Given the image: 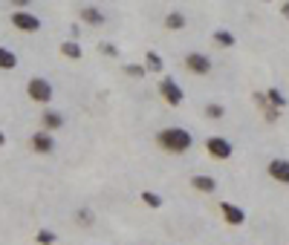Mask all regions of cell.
I'll return each instance as SVG.
<instances>
[{"instance_id":"8","label":"cell","mask_w":289,"mask_h":245,"mask_svg":"<svg viewBox=\"0 0 289 245\" xmlns=\"http://www.w3.org/2000/svg\"><path fill=\"white\" fill-rule=\"evenodd\" d=\"M220 213H223V219H226L228 225H243L246 222V210L232 205V202H220Z\"/></svg>"},{"instance_id":"21","label":"cell","mask_w":289,"mask_h":245,"mask_svg":"<svg viewBox=\"0 0 289 245\" xmlns=\"http://www.w3.org/2000/svg\"><path fill=\"white\" fill-rule=\"evenodd\" d=\"M206 115H208V118H223V115H226V107H220V104H206Z\"/></svg>"},{"instance_id":"14","label":"cell","mask_w":289,"mask_h":245,"mask_svg":"<svg viewBox=\"0 0 289 245\" xmlns=\"http://www.w3.org/2000/svg\"><path fill=\"white\" fill-rule=\"evenodd\" d=\"M15 67H18V55L6 46H0V70H15Z\"/></svg>"},{"instance_id":"25","label":"cell","mask_w":289,"mask_h":245,"mask_svg":"<svg viewBox=\"0 0 289 245\" xmlns=\"http://www.w3.org/2000/svg\"><path fill=\"white\" fill-rule=\"evenodd\" d=\"M263 113H266V121H275V118H278V110H275V107H266Z\"/></svg>"},{"instance_id":"12","label":"cell","mask_w":289,"mask_h":245,"mask_svg":"<svg viewBox=\"0 0 289 245\" xmlns=\"http://www.w3.org/2000/svg\"><path fill=\"white\" fill-rule=\"evenodd\" d=\"M191 185H194V191H203V193H214L217 191V179L214 176H194Z\"/></svg>"},{"instance_id":"18","label":"cell","mask_w":289,"mask_h":245,"mask_svg":"<svg viewBox=\"0 0 289 245\" xmlns=\"http://www.w3.org/2000/svg\"><path fill=\"white\" fill-rule=\"evenodd\" d=\"M214 41L220 46H235V35H232V32H226V29H217V32H214Z\"/></svg>"},{"instance_id":"16","label":"cell","mask_w":289,"mask_h":245,"mask_svg":"<svg viewBox=\"0 0 289 245\" xmlns=\"http://www.w3.org/2000/svg\"><path fill=\"white\" fill-rule=\"evenodd\" d=\"M263 98H266V104H269V107H275V110L286 107V98L280 96L278 89H266V96H263Z\"/></svg>"},{"instance_id":"27","label":"cell","mask_w":289,"mask_h":245,"mask_svg":"<svg viewBox=\"0 0 289 245\" xmlns=\"http://www.w3.org/2000/svg\"><path fill=\"white\" fill-rule=\"evenodd\" d=\"M3 144H6V136H3V130H0V147H3Z\"/></svg>"},{"instance_id":"19","label":"cell","mask_w":289,"mask_h":245,"mask_svg":"<svg viewBox=\"0 0 289 245\" xmlns=\"http://www.w3.org/2000/svg\"><path fill=\"white\" fill-rule=\"evenodd\" d=\"M142 202L144 205H151V208H159V205H162V196L154 193V191H142Z\"/></svg>"},{"instance_id":"24","label":"cell","mask_w":289,"mask_h":245,"mask_svg":"<svg viewBox=\"0 0 289 245\" xmlns=\"http://www.w3.org/2000/svg\"><path fill=\"white\" fill-rule=\"evenodd\" d=\"M99 49H101V52H104V55H113V58H116V55H119V49H116V46H113V44H101Z\"/></svg>"},{"instance_id":"13","label":"cell","mask_w":289,"mask_h":245,"mask_svg":"<svg viewBox=\"0 0 289 245\" xmlns=\"http://www.w3.org/2000/svg\"><path fill=\"white\" fill-rule=\"evenodd\" d=\"M41 121H44V133H49V130H58V127H64V115L55 113V110H46Z\"/></svg>"},{"instance_id":"23","label":"cell","mask_w":289,"mask_h":245,"mask_svg":"<svg viewBox=\"0 0 289 245\" xmlns=\"http://www.w3.org/2000/svg\"><path fill=\"white\" fill-rule=\"evenodd\" d=\"M78 222L81 225H93V213L90 210H78Z\"/></svg>"},{"instance_id":"20","label":"cell","mask_w":289,"mask_h":245,"mask_svg":"<svg viewBox=\"0 0 289 245\" xmlns=\"http://www.w3.org/2000/svg\"><path fill=\"white\" fill-rule=\"evenodd\" d=\"M55 239H58V236H55L52 231H38V236H35L38 245H55Z\"/></svg>"},{"instance_id":"3","label":"cell","mask_w":289,"mask_h":245,"mask_svg":"<svg viewBox=\"0 0 289 245\" xmlns=\"http://www.w3.org/2000/svg\"><path fill=\"white\" fill-rule=\"evenodd\" d=\"M12 26L20 29V32H38L41 29V20H38V15H32V12H12Z\"/></svg>"},{"instance_id":"9","label":"cell","mask_w":289,"mask_h":245,"mask_svg":"<svg viewBox=\"0 0 289 245\" xmlns=\"http://www.w3.org/2000/svg\"><path fill=\"white\" fill-rule=\"evenodd\" d=\"M269 176L280 185H289V159H275V162H269Z\"/></svg>"},{"instance_id":"17","label":"cell","mask_w":289,"mask_h":245,"mask_svg":"<svg viewBox=\"0 0 289 245\" xmlns=\"http://www.w3.org/2000/svg\"><path fill=\"white\" fill-rule=\"evenodd\" d=\"M165 26L168 29H182L185 26V15H182V12H171V15L165 18Z\"/></svg>"},{"instance_id":"26","label":"cell","mask_w":289,"mask_h":245,"mask_svg":"<svg viewBox=\"0 0 289 245\" xmlns=\"http://www.w3.org/2000/svg\"><path fill=\"white\" fill-rule=\"evenodd\" d=\"M280 12H283V18H289V3H283V6H280Z\"/></svg>"},{"instance_id":"5","label":"cell","mask_w":289,"mask_h":245,"mask_svg":"<svg viewBox=\"0 0 289 245\" xmlns=\"http://www.w3.org/2000/svg\"><path fill=\"white\" fill-rule=\"evenodd\" d=\"M159 93H162V98L171 107H180L182 98H185V96H182V89H180V84H177L174 78H162V81H159Z\"/></svg>"},{"instance_id":"15","label":"cell","mask_w":289,"mask_h":245,"mask_svg":"<svg viewBox=\"0 0 289 245\" xmlns=\"http://www.w3.org/2000/svg\"><path fill=\"white\" fill-rule=\"evenodd\" d=\"M144 67H148L151 72H162L165 61L159 58V52H148V55H144Z\"/></svg>"},{"instance_id":"1","label":"cell","mask_w":289,"mask_h":245,"mask_svg":"<svg viewBox=\"0 0 289 245\" xmlns=\"http://www.w3.org/2000/svg\"><path fill=\"white\" fill-rule=\"evenodd\" d=\"M156 141H159V147L168 150V153H174V156H180V153H188L191 144H194L191 133H188V130H182V127H165V130H159Z\"/></svg>"},{"instance_id":"6","label":"cell","mask_w":289,"mask_h":245,"mask_svg":"<svg viewBox=\"0 0 289 245\" xmlns=\"http://www.w3.org/2000/svg\"><path fill=\"white\" fill-rule=\"evenodd\" d=\"M29 144H32V150L35 153H41V156H49L55 150V139H52V133H44V130H38L32 139H29Z\"/></svg>"},{"instance_id":"7","label":"cell","mask_w":289,"mask_h":245,"mask_svg":"<svg viewBox=\"0 0 289 245\" xmlns=\"http://www.w3.org/2000/svg\"><path fill=\"white\" fill-rule=\"evenodd\" d=\"M185 67L191 72H197V75H208L211 72V61H208V55L203 52H188L185 55Z\"/></svg>"},{"instance_id":"2","label":"cell","mask_w":289,"mask_h":245,"mask_svg":"<svg viewBox=\"0 0 289 245\" xmlns=\"http://www.w3.org/2000/svg\"><path fill=\"white\" fill-rule=\"evenodd\" d=\"M26 93H29V98H32V101H41V104H49V101H52V96H55L52 84H49L46 78H32L26 84Z\"/></svg>"},{"instance_id":"10","label":"cell","mask_w":289,"mask_h":245,"mask_svg":"<svg viewBox=\"0 0 289 245\" xmlns=\"http://www.w3.org/2000/svg\"><path fill=\"white\" fill-rule=\"evenodd\" d=\"M78 15H81V20L84 23H90V26H101V23H104V12L96 9V6H81Z\"/></svg>"},{"instance_id":"11","label":"cell","mask_w":289,"mask_h":245,"mask_svg":"<svg viewBox=\"0 0 289 245\" xmlns=\"http://www.w3.org/2000/svg\"><path fill=\"white\" fill-rule=\"evenodd\" d=\"M61 55H64V58H70V61H81L84 49H81L78 41H64V44H61Z\"/></svg>"},{"instance_id":"22","label":"cell","mask_w":289,"mask_h":245,"mask_svg":"<svg viewBox=\"0 0 289 245\" xmlns=\"http://www.w3.org/2000/svg\"><path fill=\"white\" fill-rule=\"evenodd\" d=\"M125 72H127V75H133V78H142V75H144V67H139V64H127Z\"/></svg>"},{"instance_id":"4","label":"cell","mask_w":289,"mask_h":245,"mask_svg":"<svg viewBox=\"0 0 289 245\" xmlns=\"http://www.w3.org/2000/svg\"><path fill=\"white\" fill-rule=\"evenodd\" d=\"M206 150L211 153L214 159H220V162H226V159H232V141L228 139H220V136H211V139L206 141Z\"/></svg>"}]
</instances>
